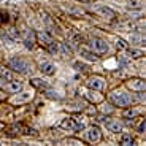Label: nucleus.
<instances>
[{"label":"nucleus","instance_id":"16","mask_svg":"<svg viewBox=\"0 0 146 146\" xmlns=\"http://www.w3.org/2000/svg\"><path fill=\"white\" fill-rule=\"evenodd\" d=\"M143 7V0H130V2H129V8H133V10H138V8H141Z\"/></svg>","mask_w":146,"mask_h":146},{"label":"nucleus","instance_id":"5","mask_svg":"<svg viewBox=\"0 0 146 146\" xmlns=\"http://www.w3.org/2000/svg\"><path fill=\"white\" fill-rule=\"evenodd\" d=\"M127 86L132 89V91H137V92H140V91H145L146 89V83L143 80H138V78H135V80H130V81H127Z\"/></svg>","mask_w":146,"mask_h":146},{"label":"nucleus","instance_id":"2","mask_svg":"<svg viewBox=\"0 0 146 146\" xmlns=\"http://www.w3.org/2000/svg\"><path fill=\"white\" fill-rule=\"evenodd\" d=\"M8 65H10V68H13L15 72H19V73H29V70H30L29 62H27V60H24V59H21V57L11 59Z\"/></svg>","mask_w":146,"mask_h":146},{"label":"nucleus","instance_id":"7","mask_svg":"<svg viewBox=\"0 0 146 146\" xmlns=\"http://www.w3.org/2000/svg\"><path fill=\"white\" fill-rule=\"evenodd\" d=\"M100 138H102V133H100V129L99 127H91L88 130V140H89V141L97 143Z\"/></svg>","mask_w":146,"mask_h":146},{"label":"nucleus","instance_id":"20","mask_svg":"<svg viewBox=\"0 0 146 146\" xmlns=\"http://www.w3.org/2000/svg\"><path fill=\"white\" fill-rule=\"evenodd\" d=\"M143 41V36L140 35H132L130 36V43H141Z\"/></svg>","mask_w":146,"mask_h":146},{"label":"nucleus","instance_id":"15","mask_svg":"<svg viewBox=\"0 0 146 146\" xmlns=\"http://www.w3.org/2000/svg\"><path fill=\"white\" fill-rule=\"evenodd\" d=\"M81 56H83L84 59H88V60H97V56H95L94 52L88 51V49H81Z\"/></svg>","mask_w":146,"mask_h":146},{"label":"nucleus","instance_id":"21","mask_svg":"<svg viewBox=\"0 0 146 146\" xmlns=\"http://www.w3.org/2000/svg\"><path fill=\"white\" fill-rule=\"evenodd\" d=\"M0 22H2V24L8 22V15H7V13H3V11H0Z\"/></svg>","mask_w":146,"mask_h":146},{"label":"nucleus","instance_id":"12","mask_svg":"<svg viewBox=\"0 0 146 146\" xmlns=\"http://www.w3.org/2000/svg\"><path fill=\"white\" fill-rule=\"evenodd\" d=\"M33 36H35V33L29 32V33H27V36L24 38V44H26V48H29V49H32L33 43H35V41H33Z\"/></svg>","mask_w":146,"mask_h":146},{"label":"nucleus","instance_id":"8","mask_svg":"<svg viewBox=\"0 0 146 146\" xmlns=\"http://www.w3.org/2000/svg\"><path fill=\"white\" fill-rule=\"evenodd\" d=\"M106 129H108L110 132L119 133V132H122V124H121L119 121H108V122H106Z\"/></svg>","mask_w":146,"mask_h":146},{"label":"nucleus","instance_id":"1","mask_svg":"<svg viewBox=\"0 0 146 146\" xmlns=\"http://www.w3.org/2000/svg\"><path fill=\"white\" fill-rule=\"evenodd\" d=\"M110 102L116 106L125 108V106L132 105V97L125 92H113V94H110Z\"/></svg>","mask_w":146,"mask_h":146},{"label":"nucleus","instance_id":"24","mask_svg":"<svg viewBox=\"0 0 146 146\" xmlns=\"http://www.w3.org/2000/svg\"><path fill=\"white\" fill-rule=\"evenodd\" d=\"M135 114H137L135 110H129V111H125V116H129V117H133Z\"/></svg>","mask_w":146,"mask_h":146},{"label":"nucleus","instance_id":"13","mask_svg":"<svg viewBox=\"0 0 146 146\" xmlns=\"http://www.w3.org/2000/svg\"><path fill=\"white\" fill-rule=\"evenodd\" d=\"M0 76H2L3 81H10V80H13V73L8 68H0Z\"/></svg>","mask_w":146,"mask_h":146},{"label":"nucleus","instance_id":"19","mask_svg":"<svg viewBox=\"0 0 146 146\" xmlns=\"http://www.w3.org/2000/svg\"><path fill=\"white\" fill-rule=\"evenodd\" d=\"M129 54H130V57L138 59V57H141V56H143V51H140V49H130V51H129Z\"/></svg>","mask_w":146,"mask_h":146},{"label":"nucleus","instance_id":"17","mask_svg":"<svg viewBox=\"0 0 146 146\" xmlns=\"http://www.w3.org/2000/svg\"><path fill=\"white\" fill-rule=\"evenodd\" d=\"M30 83H32L33 86H35V88H38V89H46V88H48L46 84H44L41 80H38V78H33V80L30 81Z\"/></svg>","mask_w":146,"mask_h":146},{"label":"nucleus","instance_id":"10","mask_svg":"<svg viewBox=\"0 0 146 146\" xmlns=\"http://www.w3.org/2000/svg\"><path fill=\"white\" fill-rule=\"evenodd\" d=\"M40 70L44 73V75H54V72H56L54 65H52L51 62H41L40 64Z\"/></svg>","mask_w":146,"mask_h":146},{"label":"nucleus","instance_id":"4","mask_svg":"<svg viewBox=\"0 0 146 146\" xmlns=\"http://www.w3.org/2000/svg\"><path fill=\"white\" fill-rule=\"evenodd\" d=\"M3 88H5V91L11 92V94H18L22 89V83L18 80H10V81H7V84H3Z\"/></svg>","mask_w":146,"mask_h":146},{"label":"nucleus","instance_id":"18","mask_svg":"<svg viewBox=\"0 0 146 146\" xmlns=\"http://www.w3.org/2000/svg\"><path fill=\"white\" fill-rule=\"evenodd\" d=\"M46 48H48V51H49V52H52V54H56V52L59 51V44L56 43V41H51V43L48 44Z\"/></svg>","mask_w":146,"mask_h":146},{"label":"nucleus","instance_id":"6","mask_svg":"<svg viewBox=\"0 0 146 146\" xmlns=\"http://www.w3.org/2000/svg\"><path fill=\"white\" fill-rule=\"evenodd\" d=\"M88 86L91 89H94V91H102V89L105 88V81H103L102 78H99V76H94V78H91V80L88 81Z\"/></svg>","mask_w":146,"mask_h":146},{"label":"nucleus","instance_id":"25","mask_svg":"<svg viewBox=\"0 0 146 146\" xmlns=\"http://www.w3.org/2000/svg\"><path fill=\"white\" fill-rule=\"evenodd\" d=\"M75 67H76L78 70H84V68H86L84 65H80V64H75Z\"/></svg>","mask_w":146,"mask_h":146},{"label":"nucleus","instance_id":"22","mask_svg":"<svg viewBox=\"0 0 146 146\" xmlns=\"http://www.w3.org/2000/svg\"><path fill=\"white\" fill-rule=\"evenodd\" d=\"M116 46L119 48V49H125V48H127V44H125L124 40H121V38H119V40H117V43H116Z\"/></svg>","mask_w":146,"mask_h":146},{"label":"nucleus","instance_id":"11","mask_svg":"<svg viewBox=\"0 0 146 146\" xmlns=\"http://www.w3.org/2000/svg\"><path fill=\"white\" fill-rule=\"evenodd\" d=\"M97 11H99L100 15H103L105 18L106 16H108V18H114V16H116V13H114L113 10H110V8H106V7H99Z\"/></svg>","mask_w":146,"mask_h":146},{"label":"nucleus","instance_id":"3","mask_svg":"<svg viewBox=\"0 0 146 146\" xmlns=\"http://www.w3.org/2000/svg\"><path fill=\"white\" fill-rule=\"evenodd\" d=\"M89 44H91V48L97 54H105L108 51V43L105 40H102V38H94V40H91Z\"/></svg>","mask_w":146,"mask_h":146},{"label":"nucleus","instance_id":"26","mask_svg":"<svg viewBox=\"0 0 146 146\" xmlns=\"http://www.w3.org/2000/svg\"><path fill=\"white\" fill-rule=\"evenodd\" d=\"M2 129H3V124H2V122H0V130H2Z\"/></svg>","mask_w":146,"mask_h":146},{"label":"nucleus","instance_id":"14","mask_svg":"<svg viewBox=\"0 0 146 146\" xmlns=\"http://www.w3.org/2000/svg\"><path fill=\"white\" fill-rule=\"evenodd\" d=\"M121 145H124V146L133 145V138H132V135H127V133H124V135L121 137Z\"/></svg>","mask_w":146,"mask_h":146},{"label":"nucleus","instance_id":"9","mask_svg":"<svg viewBox=\"0 0 146 146\" xmlns=\"http://www.w3.org/2000/svg\"><path fill=\"white\" fill-rule=\"evenodd\" d=\"M36 38H38V43L41 44V46H48V44L51 43V36L48 35L46 32H40V33H36Z\"/></svg>","mask_w":146,"mask_h":146},{"label":"nucleus","instance_id":"23","mask_svg":"<svg viewBox=\"0 0 146 146\" xmlns=\"http://www.w3.org/2000/svg\"><path fill=\"white\" fill-rule=\"evenodd\" d=\"M145 130H146V124H145V121H141L140 125H138V132H140V133H143Z\"/></svg>","mask_w":146,"mask_h":146},{"label":"nucleus","instance_id":"27","mask_svg":"<svg viewBox=\"0 0 146 146\" xmlns=\"http://www.w3.org/2000/svg\"><path fill=\"white\" fill-rule=\"evenodd\" d=\"M78 2H89V0H78Z\"/></svg>","mask_w":146,"mask_h":146}]
</instances>
